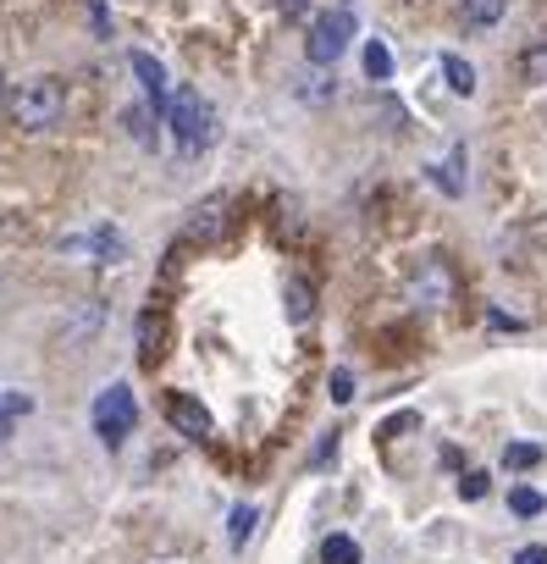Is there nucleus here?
Listing matches in <instances>:
<instances>
[{
	"instance_id": "f257e3e1",
	"label": "nucleus",
	"mask_w": 547,
	"mask_h": 564,
	"mask_svg": "<svg viewBox=\"0 0 547 564\" xmlns=\"http://www.w3.org/2000/svg\"><path fill=\"white\" fill-rule=\"evenodd\" d=\"M62 111H67L62 78H23V84H12V89H7V117H12L18 128H29V133L56 128V122H62Z\"/></svg>"
},
{
	"instance_id": "f03ea898",
	"label": "nucleus",
	"mask_w": 547,
	"mask_h": 564,
	"mask_svg": "<svg viewBox=\"0 0 547 564\" xmlns=\"http://www.w3.org/2000/svg\"><path fill=\"white\" fill-rule=\"evenodd\" d=\"M166 122H172V139H177V150H183V155L210 150V144H216V133H221V117H216V106H210L199 89H177V95H172V106H166Z\"/></svg>"
},
{
	"instance_id": "7ed1b4c3",
	"label": "nucleus",
	"mask_w": 547,
	"mask_h": 564,
	"mask_svg": "<svg viewBox=\"0 0 547 564\" xmlns=\"http://www.w3.org/2000/svg\"><path fill=\"white\" fill-rule=\"evenodd\" d=\"M89 421H95V432H100L106 448H122L128 432H133V421H139V399H133V388H128V382H111V388L89 404Z\"/></svg>"
},
{
	"instance_id": "20e7f679",
	"label": "nucleus",
	"mask_w": 547,
	"mask_h": 564,
	"mask_svg": "<svg viewBox=\"0 0 547 564\" xmlns=\"http://www.w3.org/2000/svg\"><path fill=\"white\" fill-rule=\"evenodd\" d=\"M349 40H354V12H349V7H332V12H321V18L310 23L305 56H310L316 67H332V62L349 51Z\"/></svg>"
},
{
	"instance_id": "39448f33",
	"label": "nucleus",
	"mask_w": 547,
	"mask_h": 564,
	"mask_svg": "<svg viewBox=\"0 0 547 564\" xmlns=\"http://www.w3.org/2000/svg\"><path fill=\"white\" fill-rule=\"evenodd\" d=\"M227 227H232V199L227 194H210V199H199L194 210H188V221H183V243H221L227 238Z\"/></svg>"
},
{
	"instance_id": "423d86ee",
	"label": "nucleus",
	"mask_w": 547,
	"mask_h": 564,
	"mask_svg": "<svg viewBox=\"0 0 547 564\" xmlns=\"http://www.w3.org/2000/svg\"><path fill=\"white\" fill-rule=\"evenodd\" d=\"M161 410H166V421H172V426H177L183 437H194V443H205V437L216 432L210 410H205V404H199L194 393H166V404H161Z\"/></svg>"
},
{
	"instance_id": "0eeeda50",
	"label": "nucleus",
	"mask_w": 547,
	"mask_h": 564,
	"mask_svg": "<svg viewBox=\"0 0 547 564\" xmlns=\"http://www.w3.org/2000/svg\"><path fill=\"white\" fill-rule=\"evenodd\" d=\"M67 249H84V254H89V260H100V265L128 260V238H122L117 227H89L84 238H67Z\"/></svg>"
},
{
	"instance_id": "6e6552de",
	"label": "nucleus",
	"mask_w": 547,
	"mask_h": 564,
	"mask_svg": "<svg viewBox=\"0 0 547 564\" xmlns=\"http://www.w3.org/2000/svg\"><path fill=\"white\" fill-rule=\"evenodd\" d=\"M415 300H420V305H448V300H453V271H448L442 260H420V271H415Z\"/></svg>"
},
{
	"instance_id": "1a4fd4ad",
	"label": "nucleus",
	"mask_w": 547,
	"mask_h": 564,
	"mask_svg": "<svg viewBox=\"0 0 547 564\" xmlns=\"http://www.w3.org/2000/svg\"><path fill=\"white\" fill-rule=\"evenodd\" d=\"M133 73H139V84H144V95H150V106H172V84H166V67L150 56V51H133Z\"/></svg>"
},
{
	"instance_id": "9d476101",
	"label": "nucleus",
	"mask_w": 547,
	"mask_h": 564,
	"mask_svg": "<svg viewBox=\"0 0 547 564\" xmlns=\"http://www.w3.org/2000/svg\"><path fill=\"white\" fill-rule=\"evenodd\" d=\"M139 355H144V366H161V355H166V316L161 311L139 316Z\"/></svg>"
},
{
	"instance_id": "9b49d317",
	"label": "nucleus",
	"mask_w": 547,
	"mask_h": 564,
	"mask_svg": "<svg viewBox=\"0 0 547 564\" xmlns=\"http://www.w3.org/2000/svg\"><path fill=\"white\" fill-rule=\"evenodd\" d=\"M503 12H508V0H459L464 29H492V23H503Z\"/></svg>"
},
{
	"instance_id": "f8f14e48",
	"label": "nucleus",
	"mask_w": 547,
	"mask_h": 564,
	"mask_svg": "<svg viewBox=\"0 0 547 564\" xmlns=\"http://www.w3.org/2000/svg\"><path fill=\"white\" fill-rule=\"evenodd\" d=\"M122 128H128L133 144L155 150V111H150V106H128V111H122Z\"/></svg>"
},
{
	"instance_id": "ddd939ff",
	"label": "nucleus",
	"mask_w": 547,
	"mask_h": 564,
	"mask_svg": "<svg viewBox=\"0 0 547 564\" xmlns=\"http://www.w3.org/2000/svg\"><path fill=\"white\" fill-rule=\"evenodd\" d=\"M321 564H360V542H354L349 531H332V536L321 542Z\"/></svg>"
},
{
	"instance_id": "4468645a",
	"label": "nucleus",
	"mask_w": 547,
	"mask_h": 564,
	"mask_svg": "<svg viewBox=\"0 0 547 564\" xmlns=\"http://www.w3.org/2000/svg\"><path fill=\"white\" fill-rule=\"evenodd\" d=\"M310 316H316V289L305 276H294L288 282V322H310Z\"/></svg>"
},
{
	"instance_id": "2eb2a0df",
	"label": "nucleus",
	"mask_w": 547,
	"mask_h": 564,
	"mask_svg": "<svg viewBox=\"0 0 547 564\" xmlns=\"http://www.w3.org/2000/svg\"><path fill=\"white\" fill-rule=\"evenodd\" d=\"M29 410H34V399H23V393H0V443L12 437V426H18Z\"/></svg>"
},
{
	"instance_id": "dca6fc26",
	"label": "nucleus",
	"mask_w": 547,
	"mask_h": 564,
	"mask_svg": "<svg viewBox=\"0 0 547 564\" xmlns=\"http://www.w3.org/2000/svg\"><path fill=\"white\" fill-rule=\"evenodd\" d=\"M442 73H448V89L453 95H475V67L464 56H442Z\"/></svg>"
},
{
	"instance_id": "f3484780",
	"label": "nucleus",
	"mask_w": 547,
	"mask_h": 564,
	"mask_svg": "<svg viewBox=\"0 0 547 564\" xmlns=\"http://www.w3.org/2000/svg\"><path fill=\"white\" fill-rule=\"evenodd\" d=\"M519 73H525V84H547V40L519 51Z\"/></svg>"
},
{
	"instance_id": "a211bd4d",
	"label": "nucleus",
	"mask_w": 547,
	"mask_h": 564,
	"mask_svg": "<svg viewBox=\"0 0 547 564\" xmlns=\"http://www.w3.org/2000/svg\"><path fill=\"white\" fill-rule=\"evenodd\" d=\"M431 177H437L448 194H464V150H448V161H442Z\"/></svg>"
},
{
	"instance_id": "6ab92c4d",
	"label": "nucleus",
	"mask_w": 547,
	"mask_h": 564,
	"mask_svg": "<svg viewBox=\"0 0 547 564\" xmlns=\"http://www.w3.org/2000/svg\"><path fill=\"white\" fill-rule=\"evenodd\" d=\"M365 73H371L376 84H387V78H393V51H387L382 40H371V45H365Z\"/></svg>"
},
{
	"instance_id": "aec40b11",
	"label": "nucleus",
	"mask_w": 547,
	"mask_h": 564,
	"mask_svg": "<svg viewBox=\"0 0 547 564\" xmlns=\"http://www.w3.org/2000/svg\"><path fill=\"white\" fill-rule=\"evenodd\" d=\"M503 465H508V470H530V465H541V448H536V443H508V448H503Z\"/></svg>"
},
{
	"instance_id": "412c9836",
	"label": "nucleus",
	"mask_w": 547,
	"mask_h": 564,
	"mask_svg": "<svg viewBox=\"0 0 547 564\" xmlns=\"http://www.w3.org/2000/svg\"><path fill=\"white\" fill-rule=\"evenodd\" d=\"M541 503H547V498H541L536 487H514V492H508V509H514V514H525V520H530V514H541Z\"/></svg>"
},
{
	"instance_id": "4be33fe9",
	"label": "nucleus",
	"mask_w": 547,
	"mask_h": 564,
	"mask_svg": "<svg viewBox=\"0 0 547 564\" xmlns=\"http://www.w3.org/2000/svg\"><path fill=\"white\" fill-rule=\"evenodd\" d=\"M486 492H492V476H486V470H464V476H459V498L475 503V498H486Z\"/></svg>"
},
{
	"instance_id": "5701e85b",
	"label": "nucleus",
	"mask_w": 547,
	"mask_h": 564,
	"mask_svg": "<svg viewBox=\"0 0 547 564\" xmlns=\"http://www.w3.org/2000/svg\"><path fill=\"white\" fill-rule=\"evenodd\" d=\"M254 520H260V514H254L249 503H238V509H232V525H227V531H232V547H243V542H249V531H254Z\"/></svg>"
},
{
	"instance_id": "b1692460",
	"label": "nucleus",
	"mask_w": 547,
	"mask_h": 564,
	"mask_svg": "<svg viewBox=\"0 0 547 564\" xmlns=\"http://www.w3.org/2000/svg\"><path fill=\"white\" fill-rule=\"evenodd\" d=\"M332 399H338V404H349V399H354V377H349L343 366L332 371Z\"/></svg>"
},
{
	"instance_id": "393cba45",
	"label": "nucleus",
	"mask_w": 547,
	"mask_h": 564,
	"mask_svg": "<svg viewBox=\"0 0 547 564\" xmlns=\"http://www.w3.org/2000/svg\"><path fill=\"white\" fill-rule=\"evenodd\" d=\"M89 18H95V34L111 40V12H106V0H89Z\"/></svg>"
},
{
	"instance_id": "a878e982",
	"label": "nucleus",
	"mask_w": 547,
	"mask_h": 564,
	"mask_svg": "<svg viewBox=\"0 0 547 564\" xmlns=\"http://www.w3.org/2000/svg\"><path fill=\"white\" fill-rule=\"evenodd\" d=\"M277 12H283L288 23H299V18L310 12V0H277Z\"/></svg>"
},
{
	"instance_id": "bb28decb",
	"label": "nucleus",
	"mask_w": 547,
	"mask_h": 564,
	"mask_svg": "<svg viewBox=\"0 0 547 564\" xmlns=\"http://www.w3.org/2000/svg\"><path fill=\"white\" fill-rule=\"evenodd\" d=\"M514 564H547V547H541V542H530V547H519V553H514Z\"/></svg>"
}]
</instances>
